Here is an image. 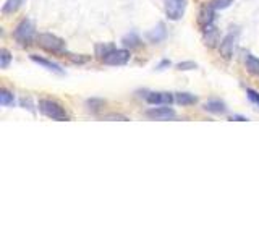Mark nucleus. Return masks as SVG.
I'll list each match as a JSON object with an SVG mask.
<instances>
[{
	"mask_svg": "<svg viewBox=\"0 0 259 243\" xmlns=\"http://www.w3.org/2000/svg\"><path fill=\"white\" fill-rule=\"evenodd\" d=\"M39 110L42 112L46 117L57 120V122H68L70 120V113L65 110V107L59 101H55V99H49V97L40 99Z\"/></svg>",
	"mask_w": 259,
	"mask_h": 243,
	"instance_id": "obj_1",
	"label": "nucleus"
},
{
	"mask_svg": "<svg viewBox=\"0 0 259 243\" xmlns=\"http://www.w3.org/2000/svg\"><path fill=\"white\" fill-rule=\"evenodd\" d=\"M37 44L46 49L47 52H63L65 51V40L55 34H51V32H42V34L37 36Z\"/></svg>",
	"mask_w": 259,
	"mask_h": 243,
	"instance_id": "obj_2",
	"label": "nucleus"
},
{
	"mask_svg": "<svg viewBox=\"0 0 259 243\" xmlns=\"http://www.w3.org/2000/svg\"><path fill=\"white\" fill-rule=\"evenodd\" d=\"M238 39H240V29L232 28L229 31V34L221 40V44H219V52H221L224 59H230L233 55V51H235V47H237Z\"/></svg>",
	"mask_w": 259,
	"mask_h": 243,
	"instance_id": "obj_3",
	"label": "nucleus"
},
{
	"mask_svg": "<svg viewBox=\"0 0 259 243\" xmlns=\"http://www.w3.org/2000/svg\"><path fill=\"white\" fill-rule=\"evenodd\" d=\"M13 36L21 46H29L34 39V24L31 20H23L13 31Z\"/></svg>",
	"mask_w": 259,
	"mask_h": 243,
	"instance_id": "obj_4",
	"label": "nucleus"
},
{
	"mask_svg": "<svg viewBox=\"0 0 259 243\" xmlns=\"http://www.w3.org/2000/svg\"><path fill=\"white\" fill-rule=\"evenodd\" d=\"M188 7V0H165V15L168 20L178 21L183 18V15Z\"/></svg>",
	"mask_w": 259,
	"mask_h": 243,
	"instance_id": "obj_5",
	"label": "nucleus"
},
{
	"mask_svg": "<svg viewBox=\"0 0 259 243\" xmlns=\"http://www.w3.org/2000/svg\"><path fill=\"white\" fill-rule=\"evenodd\" d=\"M105 65H112V67H120V65H125L130 60V52L126 49H117L113 47L109 54H105L101 59Z\"/></svg>",
	"mask_w": 259,
	"mask_h": 243,
	"instance_id": "obj_6",
	"label": "nucleus"
},
{
	"mask_svg": "<svg viewBox=\"0 0 259 243\" xmlns=\"http://www.w3.org/2000/svg\"><path fill=\"white\" fill-rule=\"evenodd\" d=\"M215 21V8L212 7V4H204L201 5L199 8V13H198V24L201 28H206V26H210V24H214Z\"/></svg>",
	"mask_w": 259,
	"mask_h": 243,
	"instance_id": "obj_7",
	"label": "nucleus"
},
{
	"mask_svg": "<svg viewBox=\"0 0 259 243\" xmlns=\"http://www.w3.org/2000/svg\"><path fill=\"white\" fill-rule=\"evenodd\" d=\"M146 115L152 120H172L175 118V110L170 107H152L146 112Z\"/></svg>",
	"mask_w": 259,
	"mask_h": 243,
	"instance_id": "obj_8",
	"label": "nucleus"
},
{
	"mask_svg": "<svg viewBox=\"0 0 259 243\" xmlns=\"http://www.w3.org/2000/svg\"><path fill=\"white\" fill-rule=\"evenodd\" d=\"M146 101L152 105H170L175 101V97L170 93H148Z\"/></svg>",
	"mask_w": 259,
	"mask_h": 243,
	"instance_id": "obj_9",
	"label": "nucleus"
},
{
	"mask_svg": "<svg viewBox=\"0 0 259 243\" xmlns=\"http://www.w3.org/2000/svg\"><path fill=\"white\" fill-rule=\"evenodd\" d=\"M202 34H204V44L206 46L214 47V46L221 44V40H219V31H217V28L214 26V24L202 28Z\"/></svg>",
	"mask_w": 259,
	"mask_h": 243,
	"instance_id": "obj_10",
	"label": "nucleus"
},
{
	"mask_svg": "<svg viewBox=\"0 0 259 243\" xmlns=\"http://www.w3.org/2000/svg\"><path fill=\"white\" fill-rule=\"evenodd\" d=\"M31 60L36 62L37 65H40V67H44L49 71H54V73H59V75H63L62 67H60V65H57L55 62H51V60L42 59V57H37V55H31Z\"/></svg>",
	"mask_w": 259,
	"mask_h": 243,
	"instance_id": "obj_11",
	"label": "nucleus"
},
{
	"mask_svg": "<svg viewBox=\"0 0 259 243\" xmlns=\"http://www.w3.org/2000/svg\"><path fill=\"white\" fill-rule=\"evenodd\" d=\"M165 37H167V29H165V26L162 23H159L156 28L151 29L148 32V39L151 40V43H154V44L162 43V40H164Z\"/></svg>",
	"mask_w": 259,
	"mask_h": 243,
	"instance_id": "obj_12",
	"label": "nucleus"
},
{
	"mask_svg": "<svg viewBox=\"0 0 259 243\" xmlns=\"http://www.w3.org/2000/svg\"><path fill=\"white\" fill-rule=\"evenodd\" d=\"M204 110H207L210 113H225L227 105L219 99H210L204 104Z\"/></svg>",
	"mask_w": 259,
	"mask_h": 243,
	"instance_id": "obj_13",
	"label": "nucleus"
},
{
	"mask_svg": "<svg viewBox=\"0 0 259 243\" xmlns=\"http://www.w3.org/2000/svg\"><path fill=\"white\" fill-rule=\"evenodd\" d=\"M245 65H246V70L251 73V75L259 76V59L251 54H246L245 57Z\"/></svg>",
	"mask_w": 259,
	"mask_h": 243,
	"instance_id": "obj_14",
	"label": "nucleus"
},
{
	"mask_svg": "<svg viewBox=\"0 0 259 243\" xmlns=\"http://www.w3.org/2000/svg\"><path fill=\"white\" fill-rule=\"evenodd\" d=\"M23 4H24V0H7V2L4 4V7H2V12L5 15L16 13L23 7Z\"/></svg>",
	"mask_w": 259,
	"mask_h": 243,
	"instance_id": "obj_15",
	"label": "nucleus"
},
{
	"mask_svg": "<svg viewBox=\"0 0 259 243\" xmlns=\"http://www.w3.org/2000/svg\"><path fill=\"white\" fill-rule=\"evenodd\" d=\"M175 101L178 104H182V105H191V104H196L198 102L196 96H193L190 93H178L175 96Z\"/></svg>",
	"mask_w": 259,
	"mask_h": 243,
	"instance_id": "obj_16",
	"label": "nucleus"
},
{
	"mask_svg": "<svg viewBox=\"0 0 259 243\" xmlns=\"http://www.w3.org/2000/svg\"><path fill=\"white\" fill-rule=\"evenodd\" d=\"M121 44H123L125 47H130V49H132V47H138V46L141 44V39L138 37L135 32H132V34H126L123 39H121Z\"/></svg>",
	"mask_w": 259,
	"mask_h": 243,
	"instance_id": "obj_17",
	"label": "nucleus"
},
{
	"mask_svg": "<svg viewBox=\"0 0 259 243\" xmlns=\"http://www.w3.org/2000/svg\"><path fill=\"white\" fill-rule=\"evenodd\" d=\"M13 102H15L13 93L7 91V89H2V91H0V104H2L4 107H8V105H13Z\"/></svg>",
	"mask_w": 259,
	"mask_h": 243,
	"instance_id": "obj_18",
	"label": "nucleus"
},
{
	"mask_svg": "<svg viewBox=\"0 0 259 243\" xmlns=\"http://www.w3.org/2000/svg\"><path fill=\"white\" fill-rule=\"evenodd\" d=\"M12 62V54L7 51V49H0V67L4 70L8 68V65Z\"/></svg>",
	"mask_w": 259,
	"mask_h": 243,
	"instance_id": "obj_19",
	"label": "nucleus"
},
{
	"mask_svg": "<svg viewBox=\"0 0 259 243\" xmlns=\"http://www.w3.org/2000/svg\"><path fill=\"white\" fill-rule=\"evenodd\" d=\"M178 70L182 71H190V70H196L198 68V63L196 62H191V60H185V62H180L177 65Z\"/></svg>",
	"mask_w": 259,
	"mask_h": 243,
	"instance_id": "obj_20",
	"label": "nucleus"
},
{
	"mask_svg": "<svg viewBox=\"0 0 259 243\" xmlns=\"http://www.w3.org/2000/svg\"><path fill=\"white\" fill-rule=\"evenodd\" d=\"M210 4H212L215 10H225L233 4V0H210Z\"/></svg>",
	"mask_w": 259,
	"mask_h": 243,
	"instance_id": "obj_21",
	"label": "nucleus"
},
{
	"mask_svg": "<svg viewBox=\"0 0 259 243\" xmlns=\"http://www.w3.org/2000/svg\"><path fill=\"white\" fill-rule=\"evenodd\" d=\"M113 47H115L113 44H101V46H97V47H96V54L102 59V57H104L105 54H109Z\"/></svg>",
	"mask_w": 259,
	"mask_h": 243,
	"instance_id": "obj_22",
	"label": "nucleus"
},
{
	"mask_svg": "<svg viewBox=\"0 0 259 243\" xmlns=\"http://www.w3.org/2000/svg\"><path fill=\"white\" fill-rule=\"evenodd\" d=\"M86 105H88V109L89 110H93V112H97L99 110L102 105H104V101H101V99H91V101H88L86 102Z\"/></svg>",
	"mask_w": 259,
	"mask_h": 243,
	"instance_id": "obj_23",
	"label": "nucleus"
},
{
	"mask_svg": "<svg viewBox=\"0 0 259 243\" xmlns=\"http://www.w3.org/2000/svg\"><path fill=\"white\" fill-rule=\"evenodd\" d=\"M246 94H248V99L251 102H254L256 105H259V93H256L254 89H246Z\"/></svg>",
	"mask_w": 259,
	"mask_h": 243,
	"instance_id": "obj_24",
	"label": "nucleus"
},
{
	"mask_svg": "<svg viewBox=\"0 0 259 243\" xmlns=\"http://www.w3.org/2000/svg\"><path fill=\"white\" fill-rule=\"evenodd\" d=\"M105 120H121V122H126L128 118L125 115H118V113H110V115H105Z\"/></svg>",
	"mask_w": 259,
	"mask_h": 243,
	"instance_id": "obj_25",
	"label": "nucleus"
},
{
	"mask_svg": "<svg viewBox=\"0 0 259 243\" xmlns=\"http://www.w3.org/2000/svg\"><path fill=\"white\" fill-rule=\"evenodd\" d=\"M168 65H170V62H168V60H164V62H162V63L159 65V67H157V70H164V67H168Z\"/></svg>",
	"mask_w": 259,
	"mask_h": 243,
	"instance_id": "obj_26",
	"label": "nucleus"
},
{
	"mask_svg": "<svg viewBox=\"0 0 259 243\" xmlns=\"http://www.w3.org/2000/svg\"><path fill=\"white\" fill-rule=\"evenodd\" d=\"M232 120H238V122H246L248 118H246V117H241V115H235V117H232Z\"/></svg>",
	"mask_w": 259,
	"mask_h": 243,
	"instance_id": "obj_27",
	"label": "nucleus"
}]
</instances>
